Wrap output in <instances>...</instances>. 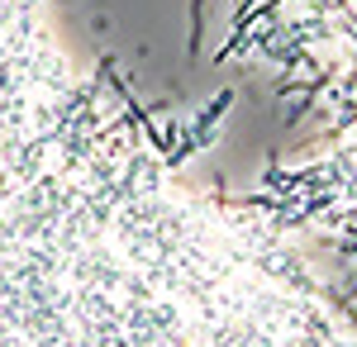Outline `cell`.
<instances>
[{"label":"cell","instance_id":"1","mask_svg":"<svg viewBox=\"0 0 357 347\" xmlns=\"http://www.w3.org/2000/svg\"><path fill=\"white\" fill-rule=\"evenodd\" d=\"M276 224L0 0V347H357Z\"/></svg>","mask_w":357,"mask_h":347}]
</instances>
